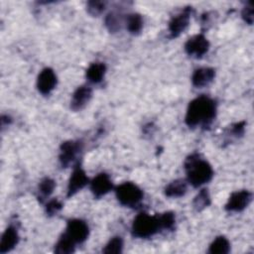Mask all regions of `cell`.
Masks as SVG:
<instances>
[{"mask_svg": "<svg viewBox=\"0 0 254 254\" xmlns=\"http://www.w3.org/2000/svg\"><path fill=\"white\" fill-rule=\"evenodd\" d=\"M64 233L75 244H81L88 237L89 227L84 220L79 218H72L67 221Z\"/></svg>", "mask_w": 254, "mask_h": 254, "instance_id": "obj_6", "label": "cell"}, {"mask_svg": "<svg viewBox=\"0 0 254 254\" xmlns=\"http://www.w3.org/2000/svg\"><path fill=\"white\" fill-rule=\"evenodd\" d=\"M82 150V143L80 141L67 140L62 143L60 147L59 160L63 168H67L71 163H73L76 157Z\"/></svg>", "mask_w": 254, "mask_h": 254, "instance_id": "obj_5", "label": "cell"}, {"mask_svg": "<svg viewBox=\"0 0 254 254\" xmlns=\"http://www.w3.org/2000/svg\"><path fill=\"white\" fill-rule=\"evenodd\" d=\"M159 217V222L162 229L166 230H173L175 228L176 224V216L175 213L172 211H167L161 214H158Z\"/></svg>", "mask_w": 254, "mask_h": 254, "instance_id": "obj_24", "label": "cell"}, {"mask_svg": "<svg viewBox=\"0 0 254 254\" xmlns=\"http://www.w3.org/2000/svg\"><path fill=\"white\" fill-rule=\"evenodd\" d=\"M188 190V182L186 180H175L165 188V194L169 197L183 196Z\"/></svg>", "mask_w": 254, "mask_h": 254, "instance_id": "obj_17", "label": "cell"}, {"mask_svg": "<svg viewBox=\"0 0 254 254\" xmlns=\"http://www.w3.org/2000/svg\"><path fill=\"white\" fill-rule=\"evenodd\" d=\"M88 182H89V180H88L84 170L81 168L80 164L77 163L74 166L73 171L68 180L66 196L70 197V196L74 195L76 192L81 190L88 184Z\"/></svg>", "mask_w": 254, "mask_h": 254, "instance_id": "obj_10", "label": "cell"}, {"mask_svg": "<svg viewBox=\"0 0 254 254\" xmlns=\"http://www.w3.org/2000/svg\"><path fill=\"white\" fill-rule=\"evenodd\" d=\"M242 18L243 20L249 24V25H252L253 24V19H254V16H253V3L252 2H249L248 4H246V6L243 8L242 10Z\"/></svg>", "mask_w": 254, "mask_h": 254, "instance_id": "obj_28", "label": "cell"}, {"mask_svg": "<svg viewBox=\"0 0 254 254\" xmlns=\"http://www.w3.org/2000/svg\"><path fill=\"white\" fill-rule=\"evenodd\" d=\"M252 200V193L247 190H236L232 192L225 204L227 211L239 212L244 210Z\"/></svg>", "mask_w": 254, "mask_h": 254, "instance_id": "obj_8", "label": "cell"}, {"mask_svg": "<svg viewBox=\"0 0 254 254\" xmlns=\"http://www.w3.org/2000/svg\"><path fill=\"white\" fill-rule=\"evenodd\" d=\"M63 207V204L60 200H58L57 198L51 199L46 203V212L48 215L52 216L57 214Z\"/></svg>", "mask_w": 254, "mask_h": 254, "instance_id": "obj_27", "label": "cell"}, {"mask_svg": "<svg viewBox=\"0 0 254 254\" xmlns=\"http://www.w3.org/2000/svg\"><path fill=\"white\" fill-rule=\"evenodd\" d=\"M230 251V242L224 236H217L209 245L208 253L226 254Z\"/></svg>", "mask_w": 254, "mask_h": 254, "instance_id": "obj_19", "label": "cell"}, {"mask_svg": "<svg viewBox=\"0 0 254 254\" xmlns=\"http://www.w3.org/2000/svg\"><path fill=\"white\" fill-rule=\"evenodd\" d=\"M185 169L187 173V182L194 188L201 187L208 183L213 177V169L211 165L197 153H193L186 159Z\"/></svg>", "mask_w": 254, "mask_h": 254, "instance_id": "obj_2", "label": "cell"}, {"mask_svg": "<svg viewBox=\"0 0 254 254\" xmlns=\"http://www.w3.org/2000/svg\"><path fill=\"white\" fill-rule=\"evenodd\" d=\"M106 72V65L104 63H93L86 69V78L89 82L99 83L102 81Z\"/></svg>", "mask_w": 254, "mask_h": 254, "instance_id": "obj_16", "label": "cell"}, {"mask_svg": "<svg viewBox=\"0 0 254 254\" xmlns=\"http://www.w3.org/2000/svg\"><path fill=\"white\" fill-rule=\"evenodd\" d=\"M55 188H56V182L53 179H51L49 177L44 178L38 186L40 201L43 202L45 199H47L52 194Z\"/></svg>", "mask_w": 254, "mask_h": 254, "instance_id": "obj_20", "label": "cell"}, {"mask_svg": "<svg viewBox=\"0 0 254 254\" xmlns=\"http://www.w3.org/2000/svg\"><path fill=\"white\" fill-rule=\"evenodd\" d=\"M215 76V70L212 67H198L194 69L191 75V83L193 86L201 88L208 85Z\"/></svg>", "mask_w": 254, "mask_h": 254, "instance_id": "obj_15", "label": "cell"}, {"mask_svg": "<svg viewBox=\"0 0 254 254\" xmlns=\"http://www.w3.org/2000/svg\"><path fill=\"white\" fill-rule=\"evenodd\" d=\"M122 15L118 12H110L105 18V26L111 33H115L121 29Z\"/></svg>", "mask_w": 254, "mask_h": 254, "instance_id": "obj_23", "label": "cell"}, {"mask_svg": "<svg viewBox=\"0 0 254 254\" xmlns=\"http://www.w3.org/2000/svg\"><path fill=\"white\" fill-rule=\"evenodd\" d=\"M126 28L129 33L133 35H137L141 32L143 28V18L138 13L129 14L126 17Z\"/></svg>", "mask_w": 254, "mask_h": 254, "instance_id": "obj_21", "label": "cell"}, {"mask_svg": "<svg viewBox=\"0 0 254 254\" xmlns=\"http://www.w3.org/2000/svg\"><path fill=\"white\" fill-rule=\"evenodd\" d=\"M113 189L112 181L106 173H100L96 175L90 182V190L94 197L99 198L104 196Z\"/></svg>", "mask_w": 254, "mask_h": 254, "instance_id": "obj_12", "label": "cell"}, {"mask_svg": "<svg viewBox=\"0 0 254 254\" xmlns=\"http://www.w3.org/2000/svg\"><path fill=\"white\" fill-rule=\"evenodd\" d=\"M210 204V196L206 189H202L198 191L192 201L193 208L197 211H201Z\"/></svg>", "mask_w": 254, "mask_h": 254, "instance_id": "obj_22", "label": "cell"}, {"mask_svg": "<svg viewBox=\"0 0 254 254\" xmlns=\"http://www.w3.org/2000/svg\"><path fill=\"white\" fill-rule=\"evenodd\" d=\"M209 50V42L203 34L190 37L185 44L186 53L195 59L203 57Z\"/></svg>", "mask_w": 254, "mask_h": 254, "instance_id": "obj_7", "label": "cell"}, {"mask_svg": "<svg viewBox=\"0 0 254 254\" xmlns=\"http://www.w3.org/2000/svg\"><path fill=\"white\" fill-rule=\"evenodd\" d=\"M92 96V89L88 85L78 86L72 93L70 100V108L74 111H78L85 107Z\"/></svg>", "mask_w": 254, "mask_h": 254, "instance_id": "obj_13", "label": "cell"}, {"mask_svg": "<svg viewBox=\"0 0 254 254\" xmlns=\"http://www.w3.org/2000/svg\"><path fill=\"white\" fill-rule=\"evenodd\" d=\"M75 243L64 232L55 245L54 251L58 254H70L75 251Z\"/></svg>", "mask_w": 254, "mask_h": 254, "instance_id": "obj_18", "label": "cell"}, {"mask_svg": "<svg viewBox=\"0 0 254 254\" xmlns=\"http://www.w3.org/2000/svg\"><path fill=\"white\" fill-rule=\"evenodd\" d=\"M19 233L18 229L14 225H9L2 234L0 242V253L4 254L16 247L19 242Z\"/></svg>", "mask_w": 254, "mask_h": 254, "instance_id": "obj_14", "label": "cell"}, {"mask_svg": "<svg viewBox=\"0 0 254 254\" xmlns=\"http://www.w3.org/2000/svg\"><path fill=\"white\" fill-rule=\"evenodd\" d=\"M216 115L215 101L206 95H199L192 99L186 112L185 122L189 127H207Z\"/></svg>", "mask_w": 254, "mask_h": 254, "instance_id": "obj_1", "label": "cell"}, {"mask_svg": "<svg viewBox=\"0 0 254 254\" xmlns=\"http://www.w3.org/2000/svg\"><path fill=\"white\" fill-rule=\"evenodd\" d=\"M161 230L159 217L146 212L139 213L133 220L131 232L137 238H149Z\"/></svg>", "mask_w": 254, "mask_h": 254, "instance_id": "obj_3", "label": "cell"}, {"mask_svg": "<svg viewBox=\"0 0 254 254\" xmlns=\"http://www.w3.org/2000/svg\"><path fill=\"white\" fill-rule=\"evenodd\" d=\"M123 250V239L120 236L112 237L102 249L103 253H121Z\"/></svg>", "mask_w": 254, "mask_h": 254, "instance_id": "obj_25", "label": "cell"}, {"mask_svg": "<svg viewBox=\"0 0 254 254\" xmlns=\"http://www.w3.org/2000/svg\"><path fill=\"white\" fill-rule=\"evenodd\" d=\"M106 3L103 1H89L86 4L87 12L92 16H98L105 10Z\"/></svg>", "mask_w": 254, "mask_h": 254, "instance_id": "obj_26", "label": "cell"}, {"mask_svg": "<svg viewBox=\"0 0 254 254\" xmlns=\"http://www.w3.org/2000/svg\"><path fill=\"white\" fill-rule=\"evenodd\" d=\"M116 198L120 204L127 207H135L140 204L143 199L142 190L134 183L125 182L115 189Z\"/></svg>", "mask_w": 254, "mask_h": 254, "instance_id": "obj_4", "label": "cell"}, {"mask_svg": "<svg viewBox=\"0 0 254 254\" xmlns=\"http://www.w3.org/2000/svg\"><path fill=\"white\" fill-rule=\"evenodd\" d=\"M191 12V7H186L171 19L169 23V32L172 38L179 37L188 28Z\"/></svg>", "mask_w": 254, "mask_h": 254, "instance_id": "obj_9", "label": "cell"}, {"mask_svg": "<svg viewBox=\"0 0 254 254\" xmlns=\"http://www.w3.org/2000/svg\"><path fill=\"white\" fill-rule=\"evenodd\" d=\"M58 82L57 74L51 67H45L41 70L37 78V88L44 95L50 94Z\"/></svg>", "mask_w": 254, "mask_h": 254, "instance_id": "obj_11", "label": "cell"}]
</instances>
